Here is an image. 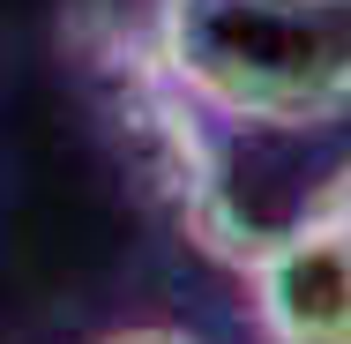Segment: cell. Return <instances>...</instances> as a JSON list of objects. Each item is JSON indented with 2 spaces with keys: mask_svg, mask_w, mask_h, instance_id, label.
<instances>
[{
  "mask_svg": "<svg viewBox=\"0 0 351 344\" xmlns=\"http://www.w3.org/2000/svg\"><path fill=\"white\" fill-rule=\"evenodd\" d=\"M157 68L224 120H329L351 105V0H165Z\"/></svg>",
  "mask_w": 351,
  "mask_h": 344,
  "instance_id": "1",
  "label": "cell"
},
{
  "mask_svg": "<svg viewBox=\"0 0 351 344\" xmlns=\"http://www.w3.org/2000/svg\"><path fill=\"white\" fill-rule=\"evenodd\" d=\"M254 307L269 344H351V225L306 217L254 247Z\"/></svg>",
  "mask_w": 351,
  "mask_h": 344,
  "instance_id": "2",
  "label": "cell"
},
{
  "mask_svg": "<svg viewBox=\"0 0 351 344\" xmlns=\"http://www.w3.org/2000/svg\"><path fill=\"white\" fill-rule=\"evenodd\" d=\"M105 344H202V337H187V330H120Z\"/></svg>",
  "mask_w": 351,
  "mask_h": 344,
  "instance_id": "3",
  "label": "cell"
}]
</instances>
